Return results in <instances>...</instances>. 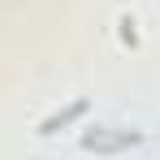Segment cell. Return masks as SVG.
<instances>
[{
  "instance_id": "obj_1",
  "label": "cell",
  "mask_w": 160,
  "mask_h": 160,
  "mask_svg": "<svg viewBox=\"0 0 160 160\" xmlns=\"http://www.w3.org/2000/svg\"><path fill=\"white\" fill-rule=\"evenodd\" d=\"M143 130H112V126H95L91 134H82V152H95V156H112V152H126L138 147Z\"/></svg>"
},
{
  "instance_id": "obj_2",
  "label": "cell",
  "mask_w": 160,
  "mask_h": 160,
  "mask_svg": "<svg viewBox=\"0 0 160 160\" xmlns=\"http://www.w3.org/2000/svg\"><path fill=\"white\" fill-rule=\"evenodd\" d=\"M91 112V100H74L69 108H61V112H52V117H43L39 121V134H56L61 126H74V121H82Z\"/></svg>"
}]
</instances>
